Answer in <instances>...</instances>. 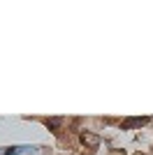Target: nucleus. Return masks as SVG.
<instances>
[{"label": "nucleus", "mask_w": 153, "mask_h": 155, "mask_svg": "<svg viewBox=\"0 0 153 155\" xmlns=\"http://www.w3.org/2000/svg\"><path fill=\"white\" fill-rule=\"evenodd\" d=\"M79 141H81L86 148H97V146H100V137L93 134V132H81V134H79Z\"/></svg>", "instance_id": "f257e3e1"}, {"label": "nucleus", "mask_w": 153, "mask_h": 155, "mask_svg": "<svg viewBox=\"0 0 153 155\" xmlns=\"http://www.w3.org/2000/svg\"><path fill=\"white\" fill-rule=\"evenodd\" d=\"M148 118H130V120H123V127H139V125H146Z\"/></svg>", "instance_id": "f03ea898"}, {"label": "nucleus", "mask_w": 153, "mask_h": 155, "mask_svg": "<svg viewBox=\"0 0 153 155\" xmlns=\"http://www.w3.org/2000/svg\"><path fill=\"white\" fill-rule=\"evenodd\" d=\"M60 123H63V120H60V118H46V127H60Z\"/></svg>", "instance_id": "7ed1b4c3"}, {"label": "nucleus", "mask_w": 153, "mask_h": 155, "mask_svg": "<svg viewBox=\"0 0 153 155\" xmlns=\"http://www.w3.org/2000/svg\"><path fill=\"white\" fill-rule=\"evenodd\" d=\"M134 155H141V153H134Z\"/></svg>", "instance_id": "20e7f679"}]
</instances>
